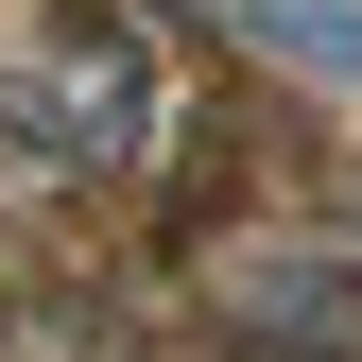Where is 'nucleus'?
Masks as SVG:
<instances>
[{"label": "nucleus", "instance_id": "f257e3e1", "mask_svg": "<svg viewBox=\"0 0 362 362\" xmlns=\"http://www.w3.org/2000/svg\"><path fill=\"white\" fill-rule=\"evenodd\" d=\"M0 156L52 190H121L173 156V52L139 0H18L0 18Z\"/></svg>", "mask_w": 362, "mask_h": 362}, {"label": "nucleus", "instance_id": "f03ea898", "mask_svg": "<svg viewBox=\"0 0 362 362\" xmlns=\"http://www.w3.org/2000/svg\"><path fill=\"white\" fill-rule=\"evenodd\" d=\"M207 328L242 362H362V259L328 242H224L207 259Z\"/></svg>", "mask_w": 362, "mask_h": 362}, {"label": "nucleus", "instance_id": "7ed1b4c3", "mask_svg": "<svg viewBox=\"0 0 362 362\" xmlns=\"http://www.w3.org/2000/svg\"><path fill=\"white\" fill-rule=\"evenodd\" d=\"M259 35L310 52V69H362V18H328V0H259Z\"/></svg>", "mask_w": 362, "mask_h": 362}, {"label": "nucleus", "instance_id": "20e7f679", "mask_svg": "<svg viewBox=\"0 0 362 362\" xmlns=\"http://www.w3.org/2000/svg\"><path fill=\"white\" fill-rule=\"evenodd\" d=\"M345 259H362V190H345Z\"/></svg>", "mask_w": 362, "mask_h": 362}]
</instances>
